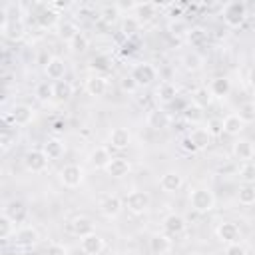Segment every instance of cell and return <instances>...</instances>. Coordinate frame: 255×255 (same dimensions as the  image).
<instances>
[{
  "instance_id": "6da1fadb",
  "label": "cell",
  "mask_w": 255,
  "mask_h": 255,
  "mask_svg": "<svg viewBox=\"0 0 255 255\" xmlns=\"http://www.w3.org/2000/svg\"><path fill=\"white\" fill-rule=\"evenodd\" d=\"M189 205L197 213H209L215 207V195L209 187H195L189 191Z\"/></svg>"
},
{
  "instance_id": "7a4b0ae2",
  "label": "cell",
  "mask_w": 255,
  "mask_h": 255,
  "mask_svg": "<svg viewBox=\"0 0 255 255\" xmlns=\"http://www.w3.org/2000/svg\"><path fill=\"white\" fill-rule=\"evenodd\" d=\"M34 118H36V112L28 104H16V106H12V110L8 114H4V120L8 124H12L14 128H26L34 122Z\"/></svg>"
},
{
  "instance_id": "3957f363",
  "label": "cell",
  "mask_w": 255,
  "mask_h": 255,
  "mask_svg": "<svg viewBox=\"0 0 255 255\" xmlns=\"http://www.w3.org/2000/svg\"><path fill=\"white\" fill-rule=\"evenodd\" d=\"M247 18V4L245 2H227L223 6V22L229 28H239Z\"/></svg>"
},
{
  "instance_id": "277c9868",
  "label": "cell",
  "mask_w": 255,
  "mask_h": 255,
  "mask_svg": "<svg viewBox=\"0 0 255 255\" xmlns=\"http://www.w3.org/2000/svg\"><path fill=\"white\" fill-rule=\"evenodd\" d=\"M124 203H126V207H128V211H129L131 215H143V213L149 209L151 197H149L145 191H141V189H133V191H129V193L126 195Z\"/></svg>"
},
{
  "instance_id": "5b68a950",
  "label": "cell",
  "mask_w": 255,
  "mask_h": 255,
  "mask_svg": "<svg viewBox=\"0 0 255 255\" xmlns=\"http://www.w3.org/2000/svg\"><path fill=\"white\" fill-rule=\"evenodd\" d=\"M129 76L133 78V82H135L139 88H145V86H151V84L157 80V70H155V66L149 64V62H139V64H135V66L131 68V74H129Z\"/></svg>"
},
{
  "instance_id": "8992f818",
  "label": "cell",
  "mask_w": 255,
  "mask_h": 255,
  "mask_svg": "<svg viewBox=\"0 0 255 255\" xmlns=\"http://www.w3.org/2000/svg\"><path fill=\"white\" fill-rule=\"evenodd\" d=\"M124 207H126L124 199L120 195H116V193H108V195L100 197V201H98V209L106 219H116L122 213Z\"/></svg>"
},
{
  "instance_id": "52a82bcc",
  "label": "cell",
  "mask_w": 255,
  "mask_h": 255,
  "mask_svg": "<svg viewBox=\"0 0 255 255\" xmlns=\"http://www.w3.org/2000/svg\"><path fill=\"white\" fill-rule=\"evenodd\" d=\"M24 161V167L30 171V173H44L48 169V155L44 153V149H28L22 157Z\"/></svg>"
},
{
  "instance_id": "ba28073f",
  "label": "cell",
  "mask_w": 255,
  "mask_h": 255,
  "mask_svg": "<svg viewBox=\"0 0 255 255\" xmlns=\"http://www.w3.org/2000/svg\"><path fill=\"white\" fill-rule=\"evenodd\" d=\"M60 183L68 189H76L84 183V167L78 163H68L60 169Z\"/></svg>"
},
{
  "instance_id": "9c48e42d",
  "label": "cell",
  "mask_w": 255,
  "mask_h": 255,
  "mask_svg": "<svg viewBox=\"0 0 255 255\" xmlns=\"http://www.w3.org/2000/svg\"><path fill=\"white\" fill-rule=\"evenodd\" d=\"M2 36L8 42H20L26 36V26L22 18H4L2 20Z\"/></svg>"
},
{
  "instance_id": "30bf717a",
  "label": "cell",
  "mask_w": 255,
  "mask_h": 255,
  "mask_svg": "<svg viewBox=\"0 0 255 255\" xmlns=\"http://www.w3.org/2000/svg\"><path fill=\"white\" fill-rule=\"evenodd\" d=\"M14 245L20 247V249H28V247H34L38 241H40V233L36 227L32 225H24V227H18L14 237H12Z\"/></svg>"
},
{
  "instance_id": "8fae6325",
  "label": "cell",
  "mask_w": 255,
  "mask_h": 255,
  "mask_svg": "<svg viewBox=\"0 0 255 255\" xmlns=\"http://www.w3.org/2000/svg\"><path fill=\"white\" fill-rule=\"evenodd\" d=\"M215 235H217V239H219L221 243L231 245V243H239V239H241V229H239V225L233 223V221H221V223L217 225V229H215Z\"/></svg>"
},
{
  "instance_id": "7c38bea8",
  "label": "cell",
  "mask_w": 255,
  "mask_h": 255,
  "mask_svg": "<svg viewBox=\"0 0 255 255\" xmlns=\"http://www.w3.org/2000/svg\"><path fill=\"white\" fill-rule=\"evenodd\" d=\"M86 92H88V96H92V98H104L106 94H108V88H110V82H108V78L106 76H102V74H92L88 80H86Z\"/></svg>"
},
{
  "instance_id": "4fadbf2b",
  "label": "cell",
  "mask_w": 255,
  "mask_h": 255,
  "mask_svg": "<svg viewBox=\"0 0 255 255\" xmlns=\"http://www.w3.org/2000/svg\"><path fill=\"white\" fill-rule=\"evenodd\" d=\"M104 247H106V241L96 231L86 237H80V249L84 255H100L104 251Z\"/></svg>"
},
{
  "instance_id": "5bb4252c",
  "label": "cell",
  "mask_w": 255,
  "mask_h": 255,
  "mask_svg": "<svg viewBox=\"0 0 255 255\" xmlns=\"http://www.w3.org/2000/svg\"><path fill=\"white\" fill-rule=\"evenodd\" d=\"M36 22L40 24V28H54L60 26V12L52 8V4H40V12L36 16Z\"/></svg>"
},
{
  "instance_id": "9a60e30c",
  "label": "cell",
  "mask_w": 255,
  "mask_h": 255,
  "mask_svg": "<svg viewBox=\"0 0 255 255\" xmlns=\"http://www.w3.org/2000/svg\"><path fill=\"white\" fill-rule=\"evenodd\" d=\"M133 16L139 20V24H147L155 20V16H159V6L155 2H135Z\"/></svg>"
},
{
  "instance_id": "2e32d148",
  "label": "cell",
  "mask_w": 255,
  "mask_h": 255,
  "mask_svg": "<svg viewBox=\"0 0 255 255\" xmlns=\"http://www.w3.org/2000/svg\"><path fill=\"white\" fill-rule=\"evenodd\" d=\"M44 74L48 76L50 82H60V80H64V76H66V62H64L60 56L48 58V62H46V66H44Z\"/></svg>"
},
{
  "instance_id": "e0dca14e",
  "label": "cell",
  "mask_w": 255,
  "mask_h": 255,
  "mask_svg": "<svg viewBox=\"0 0 255 255\" xmlns=\"http://www.w3.org/2000/svg\"><path fill=\"white\" fill-rule=\"evenodd\" d=\"M231 153H233V157L237 161L247 163V161H251L255 157V145H253L251 139H237L233 143V147H231Z\"/></svg>"
},
{
  "instance_id": "ac0fdd59",
  "label": "cell",
  "mask_w": 255,
  "mask_h": 255,
  "mask_svg": "<svg viewBox=\"0 0 255 255\" xmlns=\"http://www.w3.org/2000/svg\"><path fill=\"white\" fill-rule=\"evenodd\" d=\"M171 235L167 233H153L149 237V253L151 255H167L171 251Z\"/></svg>"
},
{
  "instance_id": "d6986e66",
  "label": "cell",
  "mask_w": 255,
  "mask_h": 255,
  "mask_svg": "<svg viewBox=\"0 0 255 255\" xmlns=\"http://www.w3.org/2000/svg\"><path fill=\"white\" fill-rule=\"evenodd\" d=\"M187 229V221L179 213H167L163 217V233L167 235H181Z\"/></svg>"
},
{
  "instance_id": "ffe728a7",
  "label": "cell",
  "mask_w": 255,
  "mask_h": 255,
  "mask_svg": "<svg viewBox=\"0 0 255 255\" xmlns=\"http://www.w3.org/2000/svg\"><path fill=\"white\" fill-rule=\"evenodd\" d=\"M112 159H114V155H112L110 149L104 147V145L94 147V149L90 151V155H88V163H90L94 169H106Z\"/></svg>"
},
{
  "instance_id": "44dd1931",
  "label": "cell",
  "mask_w": 255,
  "mask_h": 255,
  "mask_svg": "<svg viewBox=\"0 0 255 255\" xmlns=\"http://www.w3.org/2000/svg\"><path fill=\"white\" fill-rule=\"evenodd\" d=\"M129 171H131V163H129L128 157H122V155H116V157L110 161V165L106 167V173H108L110 177H114V179H122V177H126Z\"/></svg>"
},
{
  "instance_id": "7402d4cb",
  "label": "cell",
  "mask_w": 255,
  "mask_h": 255,
  "mask_svg": "<svg viewBox=\"0 0 255 255\" xmlns=\"http://www.w3.org/2000/svg\"><path fill=\"white\" fill-rule=\"evenodd\" d=\"M108 141L114 149H128V145L131 143V133L128 128H112L110 135H108Z\"/></svg>"
},
{
  "instance_id": "603a6c76",
  "label": "cell",
  "mask_w": 255,
  "mask_h": 255,
  "mask_svg": "<svg viewBox=\"0 0 255 255\" xmlns=\"http://www.w3.org/2000/svg\"><path fill=\"white\" fill-rule=\"evenodd\" d=\"M183 185V175L179 171H165L159 177V189L165 193H175Z\"/></svg>"
},
{
  "instance_id": "cb8c5ba5",
  "label": "cell",
  "mask_w": 255,
  "mask_h": 255,
  "mask_svg": "<svg viewBox=\"0 0 255 255\" xmlns=\"http://www.w3.org/2000/svg\"><path fill=\"white\" fill-rule=\"evenodd\" d=\"M187 137L193 141V145H195L197 151L207 149V147L211 145V139H213V135L209 133L207 128H193V129L187 133Z\"/></svg>"
},
{
  "instance_id": "d4e9b609",
  "label": "cell",
  "mask_w": 255,
  "mask_h": 255,
  "mask_svg": "<svg viewBox=\"0 0 255 255\" xmlns=\"http://www.w3.org/2000/svg\"><path fill=\"white\" fill-rule=\"evenodd\" d=\"M70 231L76 235V237H86L90 233H94V221L86 215H78L70 221Z\"/></svg>"
},
{
  "instance_id": "484cf974",
  "label": "cell",
  "mask_w": 255,
  "mask_h": 255,
  "mask_svg": "<svg viewBox=\"0 0 255 255\" xmlns=\"http://www.w3.org/2000/svg\"><path fill=\"white\" fill-rule=\"evenodd\" d=\"M207 88H209V92H211L213 98L223 100V98H227L229 92H231V80L225 78V76H217V78H213V80L209 82Z\"/></svg>"
},
{
  "instance_id": "4316f807",
  "label": "cell",
  "mask_w": 255,
  "mask_h": 255,
  "mask_svg": "<svg viewBox=\"0 0 255 255\" xmlns=\"http://www.w3.org/2000/svg\"><path fill=\"white\" fill-rule=\"evenodd\" d=\"M245 126H247V124L239 118V114H229V116L223 118V133H227V135H231V137L239 135V133L245 129Z\"/></svg>"
},
{
  "instance_id": "83f0119b",
  "label": "cell",
  "mask_w": 255,
  "mask_h": 255,
  "mask_svg": "<svg viewBox=\"0 0 255 255\" xmlns=\"http://www.w3.org/2000/svg\"><path fill=\"white\" fill-rule=\"evenodd\" d=\"M42 149H44V153L48 155V159L54 161V159H60V157L64 155L66 145H64V141H62L60 137H48V139L44 141Z\"/></svg>"
},
{
  "instance_id": "f1b7e54d",
  "label": "cell",
  "mask_w": 255,
  "mask_h": 255,
  "mask_svg": "<svg viewBox=\"0 0 255 255\" xmlns=\"http://www.w3.org/2000/svg\"><path fill=\"white\" fill-rule=\"evenodd\" d=\"M147 126L151 128V129H165L167 126H169V116H167V112L165 110H161V108H155V110H151L149 114H147Z\"/></svg>"
},
{
  "instance_id": "f546056e",
  "label": "cell",
  "mask_w": 255,
  "mask_h": 255,
  "mask_svg": "<svg viewBox=\"0 0 255 255\" xmlns=\"http://www.w3.org/2000/svg\"><path fill=\"white\" fill-rule=\"evenodd\" d=\"M74 96V84L70 80H60V82H54V100L58 102H70Z\"/></svg>"
},
{
  "instance_id": "4dcf8cb0",
  "label": "cell",
  "mask_w": 255,
  "mask_h": 255,
  "mask_svg": "<svg viewBox=\"0 0 255 255\" xmlns=\"http://www.w3.org/2000/svg\"><path fill=\"white\" fill-rule=\"evenodd\" d=\"M155 96H157V100H159L161 104H171V102L175 100V96H177V86H175L173 82L165 80V82H161V84L157 86Z\"/></svg>"
},
{
  "instance_id": "1f68e13d",
  "label": "cell",
  "mask_w": 255,
  "mask_h": 255,
  "mask_svg": "<svg viewBox=\"0 0 255 255\" xmlns=\"http://www.w3.org/2000/svg\"><path fill=\"white\" fill-rule=\"evenodd\" d=\"M207 38H209V34H207V30L201 28V26H191L189 34L185 36V40H187V44H189L191 48H201V46H205V44H207Z\"/></svg>"
},
{
  "instance_id": "d6a6232c",
  "label": "cell",
  "mask_w": 255,
  "mask_h": 255,
  "mask_svg": "<svg viewBox=\"0 0 255 255\" xmlns=\"http://www.w3.org/2000/svg\"><path fill=\"white\" fill-rule=\"evenodd\" d=\"M2 213H6L8 217H12L16 223L18 221H22L24 217H26V205L20 201V199H12V201H8L6 205H4V211Z\"/></svg>"
},
{
  "instance_id": "836d02e7",
  "label": "cell",
  "mask_w": 255,
  "mask_h": 255,
  "mask_svg": "<svg viewBox=\"0 0 255 255\" xmlns=\"http://www.w3.org/2000/svg\"><path fill=\"white\" fill-rule=\"evenodd\" d=\"M78 34H80V28H78L76 22H72V20H64V22H60V26H58V36H60L64 42L70 44Z\"/></svg>"
},
{
  "instance_id": "e575fe53",
  "label": "cell",
  "mask_w": 255,
  "mask_h": 255,
  "mask_svg": "<svg viewBox=\"0 0 255 255\" xmlns=\"http://www.w3.org/2000/svg\"><path fill=\"white\" fill-rule=\"evenodd\" d=\"M16 233V221L12 217H8L6 213L0 215V239L2 241H12Z\"/></svg>"
},
{
  "instance_id": "d590c367",
  "label": "cell",
  "mask_w": 255,
  "mask_h": 255,
  "mask_svg": "<svg viewBox=\"0 0 255 255\" xmlns=\"http://www.w3.org/2000/svg\"><path fill=\"white\" fill-rule=\"evenodd\" d=\"M34 96H36V100L42 102V104L54 100V82H40V84L36 86V90H34Z\"/></svg>"
},
{
  "instance_id": "8d00e7d4",
  "label": "cell",
  "mask_w": 255,
  "mask_h": 255,
  "mask_svg": "<svg viewBox=\"0 0 255 255\" xmlns=\"http://www.w3.org/2000/svg\"><path fill=\"white\" fill-rule=\"evenodd\" d=\"M181 114H183V120H185L187 124H193V126H195V124H199V122L203 120V108L195 106L193 102H191L189 106H185Z\"/></svg>"
},
{
  "instance_id": "74e56055",
  "label": "cell",
  "mask_w": 255,
  "mask_h": 255,
  "mask_svg": "<svg viewBox=\"0 0 255 255\" xmlns=\"http://www.w3.org/2000/svg\"><path fill=\"white\" fill-rule=\"evenodd\" d=\"M120 16H122V12H120L118 4H106V6L100 10V18H102V22H106V24H110V26L116 24Z\"/></svg>"
},
{
  "instance_id": "f35d334b",
  "label": "cell",
  "mask_w": 255,
  "mask_h": 255,
  "mask_svg": "<svg viewBox=\"0 0 255 255\" xmlns=\"http://www.w3.org/2000/svg\"><path fill=\"white\" fill-rule=\"evenodd\" d=\"M139 28H141V24H139V20L133 16V14H126L124 18H122V32H124V36H133L135 32H139Z\"/></svg>"
},
{
  "instance_id": "ab89813d",
  "label": "cell",
  "mask_w": 255,
  "mask_h": 255,
  "mask_svg": "<svg viewBox=\"0 0 255 255\" xmlns=\"http://www.w3.org/2000/svg\"><path fill=\"white\" fill-rule=\"evenodd\" d=\"M189 24L185 22V20H181V18H175V20H169V24H167V32L171 34V36H175V38H181V36H187L189 34Z\"/></svg>"
},
{
  "instance_id": "60d3db41",
  "label": "cell",
  "mask_w": 255,
  "mask_h": 255,
  "mask_svg": "<svg viewBox=\"0 0 255 255\" xmlns=\"http://www.w3.org/2000/svg\"><path fill=\"white\" fill-rule=\"evenodd\" d=\"M181 64H183V68H185L187 72H199V70L203 68V58H201L197 52H189V54L183 56Z\"/></svg>"
},
{
  "instance_id": "b9f144b4",
  "label": "cell",
  "mask_w": 255,
  "mask_h": 255,
  "mask_svg": "<svg viewBox=\"0 0 255 255\" xmlns=\"http://www.w3.org/2000/svg\"><path fill=\"white\" fill-rule=\"evenodd\" d=\"M211 102H213V96H211V92H209L207 86L197 88V90L193 92V104H195V106H199V108H207Z\"/></svg>"
},
{
  "instance_id": "7bdbcfd3",
  "label": "cell",
  "mask_w": 255,
  "mask_h": 255,
  "mask_svg": "<svg viewBox=\"0 0 255 255\" xmlns=\"http://www.w3.org/2000/svg\"><path fill=\"white\" fill-rule=\"evenodd\" d=\"M239 179H241L243 185H255V163L253 161H247V163L241 165Z\"/></svg>"
},
{
  "instance_id": "ee69618b",
  "label": "cell",
  "mask_w": 255,
  "mask_h": 255,
  "mask_svg": "<svg viewBox=\"0 0 255 255\" xmlns=\"http://www.w3.org/2000/svg\"><path fill=\"white\" fill-rule=\"evenodd\" d=\"M237 201L241 205H253L255 203V185H241L237 191Z\"/></svg>"
},
{
  "instance_id": "f6af8a7d",
  "label": "cell",
  "mask_w": 255,
  "mask_h": 255,
  "mask_svg": "<svg viewBox=\"0 0 255 255\" xmlns=\"http://www.w3.org/2000/svg\"><path fill=\"white\" fill-rule=\"evenodd\" d=\"M70 48H72L74 54H84V52H88V48H90V38H88L84 32H80V34L70 42Z\"/></svg>"
},
{
  "instance_id": "bcb514c9",
  "label": "cell",
  "mask_w": 255,
  "mask_h": 255,
  "mask_svg": "<svg viewBox=\"0 0 255 255\" xmlns=\"http://www.w3.org/2000/svg\"><path fill=\"white\" fill-rule=\"evenodd\" d=\"M237 114H239V118H241L245 124L255 122V102H243V104L239 106Z\"/></svg>"
},
{
  "instance_id": "7dc6e473",
  "label": "cell",
  "mask_w": 255,
  "mask_h": 255,
  "mask_svg": "<svg viewBox=\"0 0 255 255\" xmlns=\"http://www.w3.org/2000/svg\"><path fill=\"white\" fill-rule=\"evenodd\" d=\"M14 143H16V135H12V133H10V128L6 126V128L2 129V135H0V147H2V151L6 153Z\"/></svg>"
},
{
  "instance_id": "c3c4849f",
  "label": "cell",
  "mask_w": 255,
  "mask_h": 255,
  "mask_svg": "<svg viewBox=\"0 0 255 255\" xmlns=\"http://www.w3.org/2000/svg\"><path fill=\"white\" fill-rule=\"evenodd\" d=\"M46 255H70L68 247L62 245V243H50L46 247Z\"/></svg>"
},
{
  "instance_id": "681fc988",
  "label": "cell",
  "mask_w": 255,
  "mask_h": 255,
  "mask_svg": "<svg viewBox=\"0 0 255 255\" xmlns=\"http://www.w3.org/2000/svg\"><path fill=\"white\" fill-rule=\"evenodd\" d=\"M207 129L211 135L223 133V120H207Z\"/></svg>"
},
{
  "instance_id": "f907efd6",
  "label": "cell",
  "mask_w": 255,
  "mask_h": 255,
  "mask_svg": "<svg viewBox=\"0 0 255 255\" xmlns=\"http://www.w3.org/2000/svg\"><path fill=\"white\" fill-rule=\"evenodd\" d=\"M120 86H122V90H124V92H128V94H133V92L139 88V86L133 82V78H131V76H126V78L120 82Z\"/></svg>"
},
{
  "instance_id": "816d5d0a",
  "label": "cell",
  "mask_w": 255,
  "mask_h": 255,
  "mask_svg": "<svg viewBox=\"0 0 255 255\" xmlns=\"http://www.w3.org/2000/svg\"><path fill=\"white\" fill-rule=\"evenodd\" d=\"M225 255H247V249L241 243H231L225 247Z\"/></svg>"
},
{
  "instance_id": "f5cc1de1",
  "label": "cell",
  "mask_w": 255,
  "mask_h": 255,
  "mask_svg": "<svg viewBox=\"0 0 255 255\" xmlns=\"http://www.w3.org/2000/svg\"><path fill=\"white\" fill-rule=\"evenodd\" d=\"M181 145H183V149H185V151H191V153H193V151H197V149H195V145H193V141H191L187 135L181 139Z\"/></svg>"
},
{
  "instance_id": "db71d44e",
  "label": "cell",
  "mask_w": 255,
  "mask_h": 255,
  "mask_svg": "<svg viewBox=\"0 0 255 255\" xmlns=\"http://www.w3.org/2000/svg\"><path fill=\"white\" fill-rule=\"evenodd\" d=\"M106 62H108V60H106L104 56H100V58H94V60H92L94 68H100V70H104V68H106Z\"/></svg>"
},
{
  "instance_id": "11a10c76",
  "label": "cell",
  "mask_w": 255,
  "mask_h": 255,
  "mask_svg": "<svg viewBox=\"0 0 255 255\" xmlns=\"http://www.w3.org/2000/svg\"><path fill=\"white\" fill-rule=\"evenodd\" d=\"M249 86L255 90V66L251 68V72H249Z\"/></svg>"
},
{
  "instance_id": "9f6ffc18",
  "label": "cell",
  "mask_w": 255,
  "mask_h": 255,
  "mask_svg": "<svg viewBox=\"0 0 255 255\" xmlns=\"http://www.w3.org/2000/svg\"><path fill=\"white\" fill-rule=\"evenodd\" d=\"M54 129H56V131L64 129V124H62V122H56V124H54Z\"/></svg>"
},
{
  "instance_id": "6f0895ef",
  "label": "cell",
  "mask_w": 255,
  "mask_h": 255,
  "mask_svg": "<svg viewBox=\"0 0 255 255\" xmlns=\"http://www.w3.org/2000/svg\"><path fill=\"white\" fill-rule=\"evenodd\" d=\"M110 255H122V253H118V251H112V253H110Z\"/></svg>"
}]
</instances>
